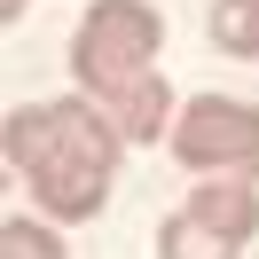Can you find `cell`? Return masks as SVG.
Instances as JSON below:
<instances>
[{
	"instance_id": "obj_1",
	"label": "cell",
	"mask_w": 259,
	"mask_h": 259,
	"mask_svg": "<svg viewBox=\"0 0 259 259\" xmlns=\"http://www.w3.org/2000/svg\"><path fill=\"white\" fill-rule=\"evenodd\" d=\"M0 149H8V165L24 173V189L39 196V212H55V220H95V212L110 204V173H118L126 134L79 95V102H24V110H8Z\"/></svg>"
},
{
	"instance_id": "obj_2",
	"label": "cell",
	"mask_w": 259,
	"mask_h": 259,
	"mask_svg": "<svg viewBox=\"0 0 259 259\" xmlns=\"http://www.w3.org/2000/svg\"><path fill=\"white\" fill-rule=\"evenodd\" d=\"M157 39H165V24L149 0H95L71 32V79L126 142H157L181 118L157 79Z\"/></svg>"
},
{
	"instance_id": "obj_3",
	"label": "cell",
	"mask_w": 259,
	"mask_h": 259,
	"mask_svg": "<svg viewBox=\"0 0 259 259\" xmlns=\"http://www.w3.org/2000/svg\"><path fill=\"white\" fill-rule=\"evenodd\" d=\"M173 157L189 173H251L259 181V102H228V95H196L173 118Z\"/></svg>"
},
{
	"instance_id": "obj_4",
	"label": "cell",
	"mask_w": 259,
	"mask_h": 259,
	"mask_svg": "<svg viewBox=\"0 0 259 259\" xmlns=\"http://www.w3.org/2000/svg\"><path fill=\"white\" fill-rule=\"evenodd\" d=\"M189 212L204 228H220L228 243H251L259 236V189H251V173H212L204 189H189Z\"/></svg>"
},
{
	"instance_id": "obj_5",
	"label": "cell",
	"mask_w": 259,
	"mask_h": 259,
	"mask_svg": "<svg viewBox=\"0 0 259 259\" xmlns=\"http://www.w3.org/2000/svg\"><path fill=\"white\" fill-rule=\"evenodd\" d=\"M157 251L165 259H236V243H228L220 228H204L196 212H173V220L157 228Z\"/></svg>"
},
{
	"instance_id": "obj_6",
	"label": "cell",
	"mask_w": 259,
	"mask_h": 259,
	"mask_svg": "<svg viewBox=\"0 0 259 259\" xmlns=\"http://www.w3.org/2000/svg\"><path fill=\"white\" fill-rule=\"evenodd\" d=\"M212 39L228 55H259V0H212Z\"/></svg>"
},
{
	"instance_id": "obj_7",
	"label": "cell",
	"mask_w": 259,
	"mask_h": 259,
	"mask_svg": "<svg viewBox=\"0 0 259 259\" xmlns=\"http://www.w3.org/2000/svg\"><path fill=\"white\" fill-rule=\"evenodd\" d=\"M0 259H63V243L39 220H0Z\"/></svg>"
},
{
	"instance_id": "obj_8",
	"label": "cell",
	"mask_w": 259,
	"mask_h": 259,
	"mask_svg": "<svg viewBox=\"0 0 259 259\" xmlns=\"http://www.w3.org/2000/svg\"><path fill=\"white\" fill-rule=\"evenodd\" d=\"M24 8H32V0H0V16H24Z\"/></svg>"
}]
</instances>
